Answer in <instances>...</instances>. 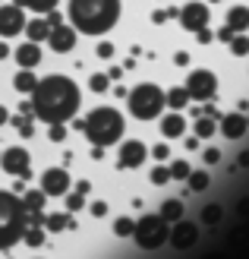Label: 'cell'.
<instances>
[{
    "instance_id": "obj_1",
    "label": "cell",
    "mask_w": 249,
    "mask_h": 259,
    "mask_svg": "<svg viewBox=\"0 0 249 259\" xmlns=\"http://www.w3.org/2000/svg\"><path fill=\"white\" fill-rule=\"evenodd\" d=\"M82 105L79 85L70 76H44L38 79L35 92H32V108L35 117L44 123H67L76 117V111Z\"/></svg>"
},
{
    "instance_id": "obj_2",
    "label": "cell",
    "mask_w": 249,
    "mask_h": 259,
    "mask_svg": "<svg viewBox=\"0 0 249 259\" xmlns=\"http://www.w3.org/2000/svg\"><path fill=\"white\" fill-rule=\"evenodd\" d=\"M120 19V0H70V22L82 35H108Z\"/></svg>"
},
{
    "instance_id": "obj_3",
    "label": "cell",
    "mask_w": 249,
    "mask_h": 259,
    "mask_svg": "<svg viewBox=\"0 0 249 259\" xmlns=\"http://www.w3.org/2000/svg\"><path fill=\"white\" fill-rule=\"evenodd\" d=\"M25 228H29V209H25L22 196L0 190V253L16 247L25 234Z\"/></svg>"
},
{
    "instance_id": "obj_4",
    "label": "cell",
    "mask_w": 249,
    "mask_h": 259,
    "mask_svg": "<svg viewBox=\"0 0 249 259\" xmlns=\"http://www.w3.org/2000/svg\"><path fill=\"white\" fill-rule=\"evenodd\" d=\"M123 130H126V120L117 108H95L85 117L82 133L88 136L91 146H114V142H120Z\"/></svg>"
},
{
    "instance_id": "obj_5",
    "label": "cell",
    "mask_w": 249,
    "mask_h": 259,
    "mask_svg": "<svg viewBox=\"0 0 249 259\" xmlns=\"http://www.w3.org/2000/svg\"><path fill=\"white\" fill-rule=\"evenodd\" d=\"M126 101H129V114H133V117H139V120L158 117V114L164 111V105H167L164 92H161L155 82H142V85H136L133 92L126 95Z\"/></svg>"
},
{
    "instance_id": "obj_6",
    "label": "cell",
    "mask_w": 249,
    "mask_h": 259,
    "mask_svg": "<svg viewBox=\"0 0 249 259\" xmlns=\"http://www.w3.org/2000/svg\"><path fill=\"white\" fill-rule=\"evenodd\" d=\"M170 237V228H167V218L158 212V215H142L136 222V231H133V240L139 243L142 250H158L164 247Z\"/></svg>"
},
{
    "instance_id": "obj_7",
    "label": "cell",
    "mask_w": 249,
    "mask_h": 259,
    "mask_svg": "<svg viewBox=\"0 0 249 259\" xmlns=\"http://www.w3.org/2000/svg\"><path fill=\"white\" fill-rule=\"evenodd\" d=\"M186 92L192 101H212L218 92V79L212 70H192L189 79H186Z\"/></svg>"
},
{
    "instance_id": "obj_8",
    "label": "cell",
    "mask_w": 249,
    "mask_h": 259,
    "mask_svg": "<svg viewBox=\"0 0 249 259\" xmlns=\"http://www.w3.org/2000/svg\"><path fill=\"white\" fill-rule=\"evenodd\" d=\"M25 7L19 4H7L0 7V38H16L25 32Z\"/></svg>"
},
{
    "instance_id": "obj_9",
    "label": "cell",
    "mask_w": 249,
    "mask_h": 259,
    "mask_svg": "<svg viewBox=\"0 0 249 259\" xmlns=\"http://www.w3.org/2000/svg\"><path fill=\"white\" fill-rule=\"evenodd\" d=\"M29 164H32V158H29V152H25L22 146H13V149H7L4 155H0V167H4L7 174H13V177H29Z\"/></svg>"
},
{
    "instance_id": "obj_10",
    "label": "cell",
    "mask_w": 249,
    "mask_h": 259,
    "mask_svg": "<svg viewBox=\"0 0 249 259\" xmlns=\"http://www.w3.org/2000/svg\"><path fill=\"white\" fill-rule=\"evenodd\" d=\"M208 4H199V0H192V4L186 7H180V22H183V29L186 32H199L208 25Z\"/></svg>"
},
{
    "instance_id": "obj_11",
    "label": "cell",
    "mask_w": 249,
    "mask_h": 259,
    "mask_svg": "<svg viewBox=\"0 0 249 259\" xmlns=\"http://www.w3.org/2000/svg\"><path fill=\"white\" fill-rule=\"evenodd\" d=\"M41 190L47 196H67L70 193V174L63 167H47L41 174Z\"/></svg>"
},
{
    "instance_id": "obj_12",
    "label": "cell",
    "mask_w": 249,
    "mask_h": 259,
    "mask_svg": "<svg viewBox=\"0 0 249 259\" xmlns=\"http://www.w3.org/2000/svg\"><path fill=\"white\" fill-rule=\"evenodd\" d=\"M170 247H177V250H189L195 247V240H199V228H195L192 222H174V228H170Z\"/></svg>"
},
{
    "instance_id": "obj_13",
    "label": "cell",
    "mask_w": 249,
    "mask_h": 259,
    "mask_svg": "<svg viewBox=\"0 0 249 259\" xmlns=\"http://www.w3.org/2000/svg\"><path fill=\"white\" fill-rule=\"evenodd\" d=\"M76 25H67V22H60V25H54L51 29V35H47V45L57 51V54H70V51L76 48Z\"/></svg>"
},
{
    "instance_id": "obj_14",
    "label": "cell",
    "mask_w": 249,
    "mask_h": 259,
    "mask_svg": "<svg viewBox=\"0 0 249 259\" xmlns=\"http://www.w3.org/2000/svg\"><path fill=\"white\" fill-rule=\"evenodd\" d=\"M145 155H148V149L142 146L139 139H126L123 146H120V155H117V167H139L142 161H145Z\"/></svg>"
},
{
    "instance_id": "obj_15",
    "label": "cell",
    "mask_w": 249,
    "mask_h": 259,
    "mask_svg": "<svg viewBox=\"0 0 249 259\" xmlns=\"http://www.w3.org/2000/svg\"><path fill=\"white\" fill-rule=\"evenodd\" d=\"M246 126H249V120H246L243 111H233V114H227V117H221V133H224L227 139H240L246 133Z\"/></svg>"
},
{
    "instance_id": "obj_16",
    "label": "cell",
    "mask_w": 249,
    "mask_h": 259,
    "mask_svg": "<svg viewBox=\"0 0 249 259\" xmlns=\"http://www.w3.org/2000/svg\"><path fill=\"white\" fill-rule=\"evenodd\" d=\"M16 63L25 70H35L38 63H41V45L38 41H29V45H19L16 48Z\"/></svg>"
},
{
    "instance_id": "obj_17",
    "label": "cell",
    "mask_w": 249,
    "mask_h": 259,
    "mask_svg": "<svg viewBox=\"0 0 249 259\" xmlns=\"http://www.w3.org/2000/svg\"><path fill=\"white\" fill-rule=\"evenodd\" d=\"M161 133L167 139H180L183 133H186V117H183V114H167V117L161 120Z\"/></svg>"
},
{
    "instance_id": "obj_18",
    "label": "cell",
    "mask_w": 249,
    "mask_h": 259,
    "mask_svg": "<svg viewBox=\"0 0 249 259\" xmlns=\"http://www.w3.org/2000/svg\"><path fill=\"white\" fill-rule=\"evenodd\" d=\"M73 231L76 228V222H73V212H54V215H47L44 218V231H51V234H60V231Z\"/></svg>"
},
{
    "instance_id": "obj_19",
    "label": "cell",
    "mask_w": 249,
    "mask_h": 259,
    "mask_svg": "<svg viewBox=\"0 0 249 259\" xmlns=\"http://www.w3.org/2000/svg\"><path fill=\"white\" fill-rule=\"evenodd\" d=\"M25 35H29V41H47V35H51V22L47 19H29L25 22Z\"/></svg>"
},
{
    "instance_id": "obj_20",
    "label": "cell",
    "mask_w": 249,
    "mask_h": 259,
    "mask_svg": "<svg viewBox=\"0 0 249 259\" xmlns=\"http://www.w3.org/2000/svg\"><path fill=\"white\" fill-rule=\"evenodd\" d=\"M35 85H38L35 73H32V70H25V67H19V73L13 76V89H16V92H22V95H32V92H35Z\"/></svg>"
},
{
    "instance_id": "obj_21",
    "label": "cell",
    "mask_w": 249,
    "mask_h": 259,
    "mask_svg": "<svg viewBox=\"0 0 249 259\" xmlns=\"http://www.w3.org/2000/svg\"><path fill=\"white\" fill-rule=\"evenodd\" d=\"M227 25L233 32H249V7H230Z\"/></svg>"
},
{
    "instance_id": "obj_22",
    "label": "cell",
    "mask_w": 249,
    "mask_h": 259,
    "mask_svg": "<svg viewBox=\"0 0 249 259\" xmlns=\"http://www.w3.org/2000/svg\"><path fill=\"white\" fill-rule=\"evenodd\" d=\"M164 98H167V105L174 108V111H180V108H186L189 105V92H186V85H174L170 92H164Z\"/></svg>"
},
{
    "instance_id": "obj_23",
    "label": "cell",
    "mask_w": 249,
    "mask_h": 259,
    "mask_svg": "<svg viewBox=\"0 0 249 259\" xmlns=\"http://www.w3.org/2000/svg\"><path fill=\"white\" fill-rule=\"evenodd\" d=\"M22 202H25V209L35 212V209H44V202H47V193L38 187V190H22Z\"/></svg>"
},
{
    "instance_id": "obj_24",
    "label": "cell",
    "mask_w": 249,
    "mask_h": 259,
    "mask_svg": "<svg viewBox=\"0 0 249 259\" xmlns=\"http://www.w3.org/2000/svg\"><path fill=\"white\" fill-rule=\"evenodd\" d=\"M215 130H218L215 114H202V117H195V136H199V139H212Z\"/></svg>"
},
{
    "instance_id": "obj_25",
    "label": "cell",
    "mask_w": 249,
    "mask_h": 259,
    "mask_svg": "<svg viewBox=\"0 0 249 259\" xmlns=\"http://www.w3.org/2000/svg\"><path fill=\"white\" fill-rule=\"evenodd\" d=\"M13 4H19V7H25V10H32V13H51V10H57V4L60 0H13Z\"/></svg>"
},
{
    "instance_id": "obj_26",
    "label": "cell",
    "mask_w": 249,
    "mask_h": 259,
    "mask_svg": "<svg viewBox=\"0 0 249 259\" xmlns=\"http://www.w3.org/2000/svg\"><path fill=\"white\" fill-rule=\"evenodd\" d=\"M22 243L25 247H44V228L41 225H29L22 234Z\"/></svg>"
},
{
    "instance_id": "obj_27",
    "label": "cell",
    "mask_w": 249,
    "mask_h": 259,
    "mask_svg": "<svg viewBox=\"0 0 249 259\" xmlns=\"http://www.w3.org/2000/svg\"><path fill=\"white\" fill-rule=\"evenodd\" d=\"M10 123L19 130V136H22V139L35 136V123H32V117H29V114H16V117H10Z\"/></svg>"
},
{
    "instance_id": "obj_28",
    "label": "cell",
    "mask_w": 249,
    "mask_h": 259,
    "mask_svg": "<svg viewBox=\"0 0 249 259\" xmlns=\"http://www.w3.org/2000/svg\"><path fill=\"white\" fill-rule=\"evenodd\" d=\"M161 215L167 218V222H180V218H183V202L180 199H167L161 205Z\"/></svg>"
},
{
    "instance_id": "obj_29",
    "label": "cell",
    "mask_w": 249,
    "mask_h": 259,
    "mask_svg": "<svg viewBox=\"0 0 249 259\" xmlns=\"http://www.w3.org/2000/svg\"><path fill=\"white\" fill-rule=\"evenodd\" d=\"M230 51H233V57H246L249 54V35L237 32V35L230 38Z\"/></svg>"
},
{
    "instance_id": "obj_30",
    "label": "cell",
    "mask_w": 249,
    "mask_h": 259,
    "mask_svg": "<svg viewBox=\"0 0 249 259\" xmlns=\"http://www.w3.org/2000/svg\"><path fill=\"white\" fill-rule=\"evenodd\" d=\"M133 231H136V222H133V218H117V222H114V234L117 237H133Z\"/></svg>"
},
{
    "instance_id": "obj_31",
    "label": "cell",
    "mask_w": 249,
    "mask_h": 259,
    "mask_svg": "<svg viewBox=\"0 0 249 259\" xmlns=\"http://www.w3.org/2000/svg\"><path fill=\"white\" fill-rule=\"evenodd\" d=\"M186 184H189V190H195V193H202V190L208 187V174H205V171H189V177H186Z\"/></svg>"
},
{
    "instance_id": "obj_32",
    "label": "cell",
    "mask_w": 249,
    "mask_h": 259,
    "mask_svg": "<svg viewBox=\"0 0 249 259\" xmlns=\"http://www.w3.org/2000/svg\"><path fill=\"white\" fill-rule=\"evenodd\" d=\"M88 89H91V92H108V89H111V76L108 73H95L88 79Z\"/></svg>"
},
{
    "instance_id": "obj_33",
    "label": "cell",
    "mask_w": 249,
    "mask_h": 259,
    "mask_svg": "<svg viewBox=\"0 0 249 259\" xmlns=\"http://www.w3.org/2000/svg\"><path fill=\"white\" fill-rule=\"evenodd\" d=\"M192 167L186 161H170V180H186Z\"/></svg>"
},
{
    "instance_id": "obj_34",
    "label": "cell",
    "mask_w": 249,
    "mask_h": 259,
    "mask_svg": "<svg viewBox=\"0 0 249 259\" xmlns=\"http://www.w3.org/2000/svg\"><path fill=\"white\" fill-rule=\"evenodd\" d=\"M221 215H224V212H221V205H205V209H202V222L205 225H218Z\"/></svg>"
},
{
    "instance_id": "obj_35",
    "label": "cell",
    "mask_w": 249,
    "mask_h": 259,
    "mask_svg": "<svg viewBox=\"0 0 249 259\" xmlns=\"http://www.w3.org/2000/svg\"><path fill=\"white\" fill-rule=\"evenodd\" d=\"M85 205V193H79V190H73L70 196H67V212H79Z\"/></svg>"
},
{
    "instance_id": "obj_36",
    "label": "cell",
    "mask_w": 249,
    "mask_h": 259,
    "mask_svg": "<svg viewBox=\"0 0 249 259\" xmlns=\"http://www.w3.org/2000/svg\"><path fill=\"white\" fill-rule=\"evenodd\" d=\"M167 180H170V167L158 164V167H155V171H152V184H155V187H164Z\"/></svg>"
},
{
    "instance_id": "obj_37",
    "label": "cell",
    "mask_w": 249,
    "mask_h": 259,
    "mask_svg": "<svg viewBox=\"0 0 249 259\" xmlns=\"http://www.w3.org/2000/svg\"><path fill=\"white\" fill-rule=\"evenodd\" d=\"M47 139H51V142H63V139H67V123H51Z\"/></svg>"
},
{
    "instance_id": "obj_38",
    "label": "cell",
    "mask_w": 249,
    "mask_h": 259,
    "mask_svg": "<svg viewBox=\"0 0 249 259\" xmlns=\"http://www.w3.org/2000/svg\"><path fill=\"white\" fill-rule=\"evenodd\" d=\"M98 57H101V60H111V57H114V45H111V41L98 45Z\"/></svg>"
},
{
    "instance_id": "obj_39",
    "label": "cell",
    "mask_w": 249,
    "mask_h": 259,
    "mask_svg": "<svg viewBox=\"0 0 249 259\" xmlns=\"http://www.w3.org/2000/svg\"><path fill=\"white\" fill-rule=\"evenodd\" d=\"M202 158H205V164H218V161H221V152H218V149H205Z\"/></svg>"
},
{
    "instance_id": "obj_40",
    "label": "cell",
    "mask_w": 249,
    "mask_h": 259,
    "mask_svg": "<svg viewBox=\"0 0 249 259\" xmlns=\"http://www.w3.org/2000/svg\"><path fill=\"white\" fill-rule=\"evenodd\" d=\"M91 215H95V218H104V215H108V202H91Z\"/></svg>"
},
{
    "instance_id": "obj_41",
    "label": "cell",
    "mask_w": 249,
    "mask_h": 259,
    "mask_svg": "<svg viewBox=\"0 0 249 259\" xmlns=\"http://www.w3.org/2000/svg\"><path fill=\"white\" fill-rule=\"evenodd\" d=\"M152 155H155V158H158V161H164V158H167V155H170V149L164 146V142H158V146H155V149H152Z\"/></svg>"
},
{
    "instance_id": "obj_42",
    "label": "cell",
    "mask_w": 249,
    "mask_h": 259,
    "mask_svg": "<svg viewBox=\"0 0 249 259\" xmlns=\"http://www.w3.org/2000/svg\"><path fill=\"white\" fill-rule=\"evenodd\" d=\"M233 35H237V32H233L230 25H221V29H218V41H230Z\"/></svg>"
},
{
    "instance_id": "obj_43",
    "label": "cell",
    "mask_w": 249,
    "mask_h": 259,
    "mask_svg": "<svg viewBox=\"0 0 249 259\" xmlns=\"http://www.w3.org/2000/svg\"><path fill=\"white\" fill-rule=\"evenodd\" d=\"M44 19L51 22V29H54V25H60V22H63V16H60L57 10H51V13H44Z\"/></svg>"
},
{
    "instance_id": "obj_44",
    "label": "cell",
    "mask_w": 249,
    "mask_h": 259,
    "mask_svg": "<svg viewBox=\"0 0 249 259\" xmlns=\"http://www.w3.org/2000/svg\"><path fill=\"white\" fill-rule=\"evenodd\" d=\"M195 38H199V45H208V41H212V32H208V25H205V29H199V32H195Z\"/></svg>"
},
{
    "instance_id": "obj_45",
    "label": "cell",
    "mask_w": 249,
    "mask_h": 259,
    "mask_svg": "<svg viewBox=\"0 0 249 259\" xmlns=\"http://www.w3.org/2000/svg\"><path fill=\"white\" fill-rule=\"evenodd\" d=\"M174 63H177V67H186V63H189V54H186V51H180V54H174Z\"/></svg>"
},
{
    "instance_id": "obj_46",
    "label": "cell",
    "mask_w": 249,
    "mask_h": 259,
    "mask_svg": "<svg viewBox=\"0 0 249 259\" xmlns=\"http://www.w3.org/2000/svg\"><path fill=\"white\" fill-rule=\"evenodd\" d=\"M167 16H170L167 10H155V13H152V22H158V25H161V22H164Z\"/></svg>"
},
{
    "instance_id": "obj_47",
    "label": "cell",
    "mask_w": 249,
    "mask_h": 259,
    "mask_svg": "<svg viewBox=\"0 0 249 259\" xmlns=\"http://www.w3.org/2000/svg\"><path fill=\"white\" fill-rule=\"evenodd\" d=\"M19 114H29V117H32V114H35V108H32V101H22V105H19Z\"/></svg>"
},
{
    "instance_id": "obj_48",
    "label": "cell",
    "mask_w": 249,
    "mask_h": 259,
    "mask_svg": "<svg viewBox=\"0 0 249 259\" xmlns=\"http://www.w3.org/2000/svg\"><path fill=\"white\" fill-rule=\"evenodd\" d=\"M91 158L101 161V158H104V146H91Z\"/></svg>"
},
{
    "instance_id": "obj_49",
    "label": "cell",
    "mask_w": 249,
    "mask_h": 259,
    "mask_svg": "<svg viewBox=\"0 0 249 259\" xmlns=\"http://www.w3.org/2000/svg\"><path fill=\"white\" fill-rule=\"evenodd\" d=\"M7 123H10V111L0 105V126H7Z\"/></svg>"
},
{
    "instance_id": "obj_50",
    "label": "cell",
    "mask_w": 249,
    "mask_h": 259,
    "mask_svg": "<svg viewBox=\"0 0 249 259\" xmlns=\"http://www.w3.org/2000/svg\"><path fill=\"white\" fill-rule=\"evenodd\" d=\"M7 57H10V45L0 41V60H7Z\"/></svg>"
},
{
    "instance_id": "obj_51",
    "label": "cell",
    "mask_w": 249,
    "mask_h": 259,
    "mask_svg": "<svg viewBox=\"0 0 249 259\" xmlns=\"http://www.w3.org/2000/svg\"><path fill=\"white\" fill-rule=\"evenodd\" d=\"M240 167H249V152H240V158H237Z\"/></svg>"
},
{
    "instance_id": "obj_52",
    "label": "cell",
    "mask_w": 249,
    "mask_h": 259,
    "mask_svg": "<svg viewBox=\"0 0 249 259\" xmlns=\"http://www.w3.org/2000/svg\"><path fill=\"white\" fill-rule=\"evenodd\" d=\"M76 190H79V193H88V190H91V184H88V180H79V184H76Z\"/></svg>"
},
{
    "instance_id": "obj_53",
    "label": "cell",
    "mask_w": 249,
    "mask_h": 259,
    "mask_svg": "<svg viewBox=\"0 0 249 259\" xmlns=\"http://www.w3.org/2000/svg\"><path fill=\"white\" fill-rule=\"evenodd\" d=\"M208 4H218V0H208Z\"/></svg>"
}]
</instances>
